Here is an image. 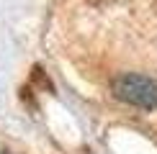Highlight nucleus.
Masks as SVG:
<instances>
[{"label": "nucleus", "mask_w": 157, "mask_h": 154, "mask_svg": "<svg viewBox=\"0 0 157 154\" xmlns=\"http://www.w3.org/2000/svg\"><path fill=\"white\" fill-rule=\"evenodd\" d=\"M113 95L129 105L147 108L155 111L157 108V80L147 75H121L113 80Z\"/></svg>", "instance_id": "nucleus-1"}]
</instances>
